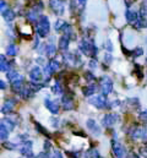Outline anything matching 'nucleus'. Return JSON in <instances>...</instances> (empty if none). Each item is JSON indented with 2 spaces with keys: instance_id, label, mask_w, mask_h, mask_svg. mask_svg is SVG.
Instances as JSON below:
<instances>
[{
  "instance_id": "f257e3e1",
  "label": "nucleus",
  "mask_w": 147,
  "mask_h": 158,
  "mask_svg": "<svg viewBox=\"0 0 147 158\" xmlns=\"http://www.w3.org/2000/svg\"><path fill=\"white\" fill-rule=\"evenodd\" d=\"M37 32L40 37H45L49 32V21H48V17L45 16H42L39 20H38V23H37Z\"/></svg>"
},
{
  "instance_id": "f03ea898",
  "label": "nucleus",
  "mask_w": 147,
  "mask_h": 158,
  "mask_svg": "<svg viewBox=\"0 0 147 158\" xmlns=\"http://www.w3.org/2000/svg\"><path fill=\"white\" fill-rule=\"evenodd\" d=\"M80 49L88 56H93L97 53V48L94 47V44L92 42H88V40H82L80 44Z\"/></svg>"
},
{
  "instance_id": "7ed1b4c3",
  "label": "nucleus",
  "mask_w": 147,
  "mask_h": 158,
  "mask_svg": "<svg viewBox=\"0 0 147 158\" xmlns=\"http://www.w3.org/2000/svg\"><path fill=\"white\" fill-rule=\"evenodd\" d=\"M90 103L93 104L94 107H97L98 109H103L107 107V98H106V94H101V96H96L93 98L90 99Z\"/></svg>"
},
{
  "instance_id": "20e7f679",
  "label": "nucleus",
  "mask_w": 147,
  "mask_h": 158,
  "mask_svg": "<svg viewBox=\"0 0 147 158\" xmlns=\"http://www.w3.org/2000/svg\"><path fill=\"white\" fill-rule=\"evenodd\" d=\"M111 147H113V152L116 156V158H126V151L125 148L116 141H111Z\"/></svg>"
},
{
  "instance_id": "39448f33",
  "label": "nucleus",
  "mask_w": 147,
  "mask_h": 158,
  "mask_svg": "<svg viewBox=\"0 0 147 158\" xmlns=\"http://www.w3.org/2000/svg\"><path fill=\"white\" fill-rule=\"evenodd\" d=\"M101 89H102V93L106 96L113 91V82L109 77H103L101 80Z\"/></svg>"
},
{
  "instance_id": "423d86ee",
  "label": "nucleus",
  "mask_w": 147,
  "mask_h": 158,
  "mask_svg": "<svg viewBox=\"0 0 147 158\" xmlns=\"http://www.w3.org/2000/svg\"><path fill=\"white\" fill-rule=\"evenodd\" d=\"M49 5L55 14H63L64 12V2L61 0H50Z\"/></svg>"
},
{
  "instance_id": "0eeeda50",
  "label": "nucleus",
  "mask_w": 147,
  "mask_h": 158,
  "mask_svg": "<svg viewBox=\"0 0 147 158\" xmlns=\"http://www.w3.org/2000/svg\"><path fill=\"white\" fill-rule=\"evenodd\" d=\"M15 104H16V99H7V101H5V103L2 104V107H1V113H4V114H9L12 109H14V107H15Z\"/></svg>"
},
{
  "instance_id": "6e6552de",
  "label": "nucleus",
  "mask_w": 147,
  "mask_h": 158,
  "mask_svg": "<svg viewBox=\"0 0 147 158\" xmlns=\"http://www.w3.org/2000/svg\"><path fill=\"white\" fill-rule=\"evenodd\" d=\"M87 127L90 129V131L94 135H99L101 134V127L98 126V124L93 120V119H88L87 120Z\"/></svg>"
},
{
  "instance_id": "1a4fd4ad",
  "label": "nucleus",
  "mask_w": 147,
  "mask_h": 158,
  "mask_svg": "<svg viewBox=\"0 0 147 158\" xmlns=\"http://www.w3.org/2000/svg\"><path fill=\"white\" fill-rule=\"evenodd\" d=\"M119 119V115L118 114H108L106 115V118L103 119V125L104 126H113Z\"/></svg>"
},
{
  "instance_id": "9d476101",
  "label": "nucleus",
  "mask_w": 147,
  "mask_h": 158,
  "mask_svg": "<svg viewBox=\"0 0 147 158\" xmlns=\"http://www.w3.org/2000/svg\"><path fill=\"white\" fill-rule=\"evenodd\" d=\"M30 77H31V80H32L33 82H39V81H42L43 74H42L40 69H39V68H35V69H32V70H31V73H30Z\"/></svg>"
},
{
  "instance_id": "9b49d317",
  "label": "nucleus",
  "mask_w": 147,
  "mask_h": 158,
  "mask_svg": "<svg viewBox=\"0 0 147 158\" xmlns=\"http://www.w3.org/2000/svg\"><path fill=\"white\" fill-rule=\"evenodd\" d=\"M45 106L50 110V113H53V114H57L59 112V106L55 102L50 101V99H45Z\"/></svg>"
},
{
  "instance_id": "f8f14e48",
  "label": "nucleus",
  "mask_w": 147,
  "mask_h": 158,
  "mask_svg": "<svg viewBox=\"0 0 147 158\" xmlns=\"http://www.w3.org/2000/svg\"><path fill=\"white\" fill-rule=\"evenodd\" d=\"M20 151H21V153H22V155H26V156H27L30 152H32V142L26 141V142L21 146Z\"/></svg>"
},
{
  "instance_id": "ddd939ff",
  "label": "nucleus",
  "mask_w": 147,
  "mask_h": 158,
  "mask_svg": "<svg viewBox=\"0 0 147 158\" xmlns=\"http://www.w3.org/2000/svg\"><path fill=\"white\" fill-rule=\"evenodd\" d=\"M22 81H23V80L20 79V80H17V81L11 82V88H12L14 92H19V93H20V92L23 89V87H22Z\"/></svg>"
},
{
  "instance_id": "4468645a",
  "label": "nucleus",
  "mask_w": 147,
  "mask_h": 158,
  "mask_svg": "<svg viewBox=\"0 0 147 158\" xmlns=\"http://www.w3.org/2000/svg\"><path fill=\"white\" fill-rule=\"evenodd\" d=\"M61 104H63V108H65V109H68V110L74 108L73 101H71L69 97H66V96H64V97L61 98Z\"/></svg>"
},
{
  "instance_id": "2eb2a0df",
  "label": "nucleus",
  "mask_w": 147,
  "mask_h": 158,
  "mask_svg": "<svg viewBox=\"0 0 147 158\" xmlns=\"http://www.w3.org/2000/svg\"><path fill=\"white\" fill-rule=\"evenodd\" d=\"M96 91H97V87H96L94 85H90V86H87V87H85V88L82 89V92H83V94H85L86 97L92 96Z\"/></svg>"
},
{
  "instance_id": "dca6fc26",
  "label": "nucleus",
  "mask_w": 147,
  "mask_h": 158,
  "mask_svg": "<svg viewBox=\"0 0 147 158\" xmlns=\"http://www.w3.org/2000/svg\"><path fill=\"white\" fill-rule=\"evenodd\" d=\"M69 42H70V37H68V36H63V37L60 38V40H59V47H60V49L66 50L68 47H69Z\"/></svg>"
},
{
  "instance_id": "f3484780",
  "label": "nucleus",
  "mask_w": 147,
  "mask_h": 158,
  "mask_svg": "<svg viewBox=\"0 0 147 158\" xmlns=\"http://www.w3.org/2000/svg\"><path fill=\"white\" fill-rule=\"evenodd\" d=\"M2 17L7 21V22H10V21H12L14 19H15V12L12 11V10H9V9H6L4 12H2Z\"/></svg>"
},
{
  "instance_id": "a211bd4d",
  "label": "nucleus",
  "mask_w": 147,
  "mask_h": 158,
  "mask_svg": "<svg viewBox=\"0 0 147 158\" xmlns=\"http://www.w3.org/2000/svg\"><path fill=\"white\" fill-rule=\"evenodd\" d=\"M126 19H128V21L129 22H136L137 21V19H139V16H137V12H135V11H132V10H129L128 12H126Z\"/></svg>"
},
{
  "instance_id": "6ab92c4d",
  "label": "nucleus",
  "mask_w": 147,
  "mask_h": 158,
  "mask_svg": "<svg viewBox=\"0 0 147 158\" xmlns=\"http://www.w3.org/2000/svg\"><path fill=\"white\" fill-rule=\"evenodd\" d=\"M7 79L10 80L11 82H14V81H17V80L22 79V76H20V74H19L17 71L11 70V71H9V73H7Z\"/></svg>"
},
{
  "instance_id": "aec40b11",
  "label": "nucleus",
  "mask_w": 147,
  "mask_h": 158,
  "mask_svg": "<svg viewBox=\"0 0 147 158\" xmlns=\"http://www.w3.org/2000/svg\"><path fill=\"white\" fill-rule=\"evenodd\" d=\"M9 129L4 125V124H1V126H0V139L1 140H6L7 139V136H9Z\"/></svg>"
},
{
  "instance_id": "412c9836",
  "label": "nucleus",
  "mask_w": 147,
  "mask_h": 158,
  "mask_svg": "<svg viewBox=\"0 0 147 158\" xmlns=\"http://www.w3.org/2000/svg\"><path fill=\"white\" fill-rule=\"evenodd\" d=\"M0 69H1V71H7L9 70V64H7L4 55H1V58H0Z\"/></svg>"
},
{
  "instance_id": "4be33fe9",
  "label": "nucleus",
  "mask_w": 147,
  "mask_h": 158,
  "mask_svg": "<svg viewBox=\"0 0 147 158\" xmlns=\"http://www.w3.org/2000/svg\"><path fill=\"white\" fill-rule=\"evenodd\" d=\"M1 124H4L9 130H14V127H15V123L11 121V118H5L4 120H2Z\"/></svg>"
},
{
  "instance_id": "5701e85b",
  "label": "nucleus",
  "mask_w": 147,
  "mask_h": 158,
  "mask_svg": "<svg viewBox=\"0 0 147 158\" xmlns=\"http://www.w3.org/2000/svg\"><path fill=\"white\" fill-rule=\"evenodd\" d=\"M45 53H47L48 56H53V55L55 54V45H54L53 43L48 44V45H47V49H45Z\"/></svg>"
},
{
  "instance_id": "b1692460",
  "label": "nucleus",
  "mask_w": 147,
  "mask_h": 158,
  "mask_svg": "<svg viewBox=\"0 0 147 158\" xmlns=\"http://www.w3.org/2000/svg\"><path fill=\"white\" fill-rule=\"evenodd\" d=\"M6 52H7V54H9V55L14 56V55H16V54H17V52H19V50H17V47H16L15 44H10V45L7 47V50H6Z\"/></svg>"
},
{
  "instance_id": "393cba45",
  "label": "nucleus",
  "mask_w": 147,
  "mask_h": 158,
  "mask_svg": "<svg viewBox=\"0 0 147 158\" xmlns=\"http://www.w3.org/2000/svg\"><path fill=\"white\" fill-rule=\"evenodd\" d=\"M20 96L25 99H28L31 96H32V92H31V88H23L21 92H20Z\"/></svg>"
},
{
  "instance_id": "a878e982",
  "label": "nucleus",
  "mask_w": 147,
  "mask_h": 158,
  "mask_svg": "<svg viewBox=\"0 0 147 158\" xmlns=\"http://www.w3.org/2000/svg\"><path fill=\"white\" fill-rule=\"evenodd\" d=\"M38 9H39V7H37V9H35V10H32V11L28 14V20H30V21H36L37 19H38V15H39Z\"/></svg>"
},
{
  "instance_id": "bb28decb",
  "label": "nucleus",
  "mask_w": 147,
  "mask_h": 158,
  "mask_svg": "<svg viewBox=\"0 0 147 158\" xmlns=\"http://www.w3.org/2000/svg\"><path fill=\"white\" fill-rule=\"evenodd\" d=\"M140 15H141V17L142 19H145L146 20L147 17V0H145L144 2H142V5H141V10H140Z\"/></svg>"
},
{
  "instance_id": "cd10ccee",
  "label": "nucleus",
  "mask_w": 147,
  "mask_h": 158,
  "mask_svg": "<svg viewBox=\"0 0 147 158\" xmlns=\"http://www.w3.org/2000/svg\"><path fill=\"white\" fill-rule=\"evenodd\" d=\"M65 26H66V23H65L64 21L59 20V21H57V23H55V30H57V31H63V30L65 28Z\"/></svg>"
},
{
  "instance_id": "c85d7f7f",
  "label": "nucleus",
  "mask_w": 147,
  "mask_h": 158,
  "mask_svg": "<svg viewBox=\"0 0 147 158\" xmlns=\"http://www.w3.org/2000/svg\"><path fill=\"white\" fill-rule=\"evenodd\" d=\"M44 71H45V75H47V77H49V76H52V75H53V74L55 73V70L53 69V66H52L50 64L45 66V70H44Z\"/></svg>"
},
{
  "instance_id": "c756f323",
  "label": "nucleus",
  "mask_w": 147,
  "mask_h": 158,
  "mask_svg": "<svg viewBox=\"0 0 147 158\" xmlns=\"http://www.w3.org/2000/svg\"><path fill=\"white\" fill-rule=\"evenodd\" d=\"M128 104L131 106L132 108H137L140 103H139V99H136V98H131V99H128Z\"/></svg>"
},
{
  "instance_id": "7c9ffc66",
  "label": "nucleus",
  "mask_w": 147,
  "mask_h": 158,
  "mask_svg": "<svg viewBox=\"0 0 147 158\" xmlns=\"http://www.w3.org/2000/svg\"><path fill=\"white\" fill-rule=\"evenodd\" d=\"M35 124H36L37 130H38L39 132H42V134H43V135H45V136H49V134H48V131H47V130H45V129H44V127H43L42 125H39L38 123H35Z\"/></svg>"
},
{
  "instance_id": "2f4dec72",
  "label": "nucleus",
  "mask_w": 147,
  "mask_h": 158,
  "mask_svg": "<svg viewBox=\"0 0 147 158\" xmlns=\"http://www.w3.org/2000/svg\"><path fill=\"white\" fill-rule=\"evenodd\" d=\"M88 155H90L91 158H101L99 152H98L97 150H90V151H88Z\"/></svg>"
},
{
  "instance_id": "473e14b6",
  "label": "nucleus",
  "mask_w": 147,
  "mask_h": 158,
  "mask_svg": "<svg viewBox=\"0 0 147 158\" xmlns=\"http://www.w3.org/2000/svg\"><path fill=\"white\" fill-rule=\"evenodd\" d=\"M53 92H55V93H61V92H63L61 86L59 85V82H57V83L53 86Z\"/></svg>"
},
{
  "instance_id": "72a5a7b5",
  "label": "nucleus",
  "mask_w": 147,
  "mask_h": 158,
  "mask_svg": "<svg viewBox=\"0 0 147 158\" xmlns=\"http://www.w3.org/2000/svg\"><path fill=\"white\" fill-rule=\"evenodd\" d=\"M139 118L141 119V120H147V110L141 112V113L139 114Z\"/></svg>"
},
{
  "instance_id": "f704fd0d",
  "label": "nucleus",
  "mask_w": 147,
  "mask_h": 158,
  "mask_svg": "<svg viewBox=\"0 0 147 158\" xmlns=\"http://www.w3.org/2000/svg\"><path fill=\"white\" fill-rule=\"evenodd\" d=\"M53 158H63V156H61V153H60V151L55 150V151L53 152Z\"/></svg>"
},
{
  "instance_id": "c9c22d12",
  "label": "nucleus",
  "mask_w": 147,
  "mask_h": 158,
  "mask_svg": "<svg viewBox=\"0 0 147 158\" xmlns=\"http://www.w3.org/2000/svg\"><path fill=\"white\" fill-rule=\"evenodd\" d=\"M142 53H144L142 49H141V48H137V49L134 52V55H135V56H140V55H142Z\"/></svg>"
},
{
  "instance_id": "e433bc0d",
  "label": "nucleus",
  "mask_w": 147,
  "mask_h": 158,
  "mask_svg": "<svg viewBox=\"0 0 147 158\" xmlns=\"http://www.w3.org/2000/svg\"><path fill=\"white\" fill-rule=\"evenodd\" d=\"M0 10H1V12H4V11L6 10V4H5V1H1V2H0Z\"/></svg>"
},
{
  "instance_id": "4c0bfd02",
  "label": "nucleus",
  "mask_w": 147,
  "mask_h": 158,
  "mask_svg": "<svg viewBox=\"0 0 147 158\" xmlns=\"http://www.w3.org/2000/svg\"><path fill=\"white\" fill-rule=\"evenodd\" d=\"M4 146L6 148H9V150H14L15 148V145H12V143H4Z\"/></svg>"
},
{
  "instance_id": "58836bf2",
  "label": "nucleus",
  "mask_w": 147,
  "mask_h": 158,
  "mask_svg": "<svg viewBox=\"0 0 147 158\" xmlns=\"http://www.w3.org/2000/svg\"><path fill=\"white\" fill-rule=\"evenodd\" d=\"M106 47H107V49H108L109 52H111V50H113V45H111V43H110L109 40L106 43Z\"/></svg>"
},
{
  "instance_id": "ea45409f",
  "label": "nucleus",
  "mask_w": 147,
  "mask_h": 158,
  "mask_svg": "<svg viewBox=\"0 0 147 158\" xmlns=\"http://www.w3.org/2000/svg\"><path fill=\"white\" fill-rule=\"evenodd\" d=\"M0 88H1V89H5V88H6V83H5L4 81H0Z\"/></svg>"
},
{
  "instance_id": "a19ab883",
  "label": "nucleus",
  "mask_w": 147,
  "mask_h": 158,
  "mask_svg": "<svg viewBox=\"0 0 147 158\" xmlns=\"http://www.w3.org/2000/svg\"><path fill=\"white\" fill-rule=\"evenodd\" d=\"M86 77H87V80H91V81L94 79V77H93V75H92V74H90V73H87V74H86Z\"/></svg>"
},
{
  "instance_id": "79ce46f5",
  "label": "nucleus",
  "mask_w": 147,
  "mask_h": 158,
  "mask_svg": "<svg viewBox=\"0 0 147 158\" xmlns=\"http://www.w3.org/2000/svg\"><path fill=\"white\" fill-rule=\"evenodd\" d=\"M44 146H45V151H48V150H49V147H50V145H49V141H45Z\"/></svg>"
},
{
  "instance_id": "37998d69",
  "label": "nucleus",
  "mask_w": 147,
  "mask_h": 158,
  "mask_svg": "<svg viewBox=\"0 0 147 158\" xmlns=\"http://www.w3.org/2000/svg\"><path fill=\"white\" fill-rule=\"evenodd\" d=\"M106 61H107V63H110V61H111V56L108 55V54L106 55Z\"/></svg>"
},
{
  "instance_id": "c03bdc74",
  "label": "nucleus",
  "mask_w": 147,
  "mask_h": 158,
  "mask_svg": "<svg viewBox=\"0 0 147 158\" xmlns=\"http://www.w3.org/2000/svg\"><path fill=\"white\" fill-rule=\"evenodd\" d=\"M27 158H36V156H35V155H33L32 152H30V153L27 155Z\"/></svg>"
},
{
  "instance_id": "a18cd8bd",
  "label": "nucleus",
  "mask_w": 147,
  "mask_h": 158,
  "mask_svg": "<svg viewBox=\"0 0 147 158\" xmlns=\"http://www.w3.org/2000/svg\"><path fill=\"white\" fill-rule=\"evenodd\" d=\"M90 66H91V68H96V61H93V60H92V61L90 63Z\"/></svg>"
},
{
  "instance_id": "49530a36",
  "label": "nucleus",
  "mask_w": 147,
  "mask_h": 158,
  "mask_svg": "<svg viewBox=\"0 0 147 158\" xmlns=\"http://www.w3.org/2000/svg\"><path fill=\"white\" fill-rule=\"evenodd\" d=\"M78 1H80L81 4H85V1H86V0H78Z\"/></svg>"
},
{
  "instance_id": "de8ad7c7",
  "label": "nucleus",
  "mask_w": 147,
  "mask_h": 158,
  "mask_svg": "<svg viewBox=\"0 0 147 158\" xmlns=\"http://www.w3.org/2000/svg\"><path fill=\"white\" fill-rule=\"evenodd\" d=\"M145 22H146V26H147V17H146V20H145Z\"/></svg>"
},
{
  "instance_id": "09e8293b",
  "label": "nucleus",
  "mask_w": 147,
  "mask_h": 158,
  "mask_svg": "<svg viewBox=\"0 0 147 158\" xmlns=\"http://www.w3.org/2000/svg\"><path fill=\"white\" fill-rule=\"evenodd\" d=\"M145 153H146V156H147V150H145Z\"/></svg>"
}]
</instances>
